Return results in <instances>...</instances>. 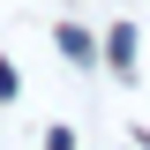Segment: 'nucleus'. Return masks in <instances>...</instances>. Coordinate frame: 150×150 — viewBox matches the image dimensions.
Segmentation results:
<instances>
[{"label":"nucleus","instance_id":"obj_1","mask_svg":"<svg viewBox=\"0 0 150 150\" xmlns=\"http://www.w3.org/2000/svg\"><path fill=\"white\" fill-rule=\"evenodd\" d=\"M105 45H112V68L128 75V68H135V30H112V38H105Z\"/></svg>","mask_w":150,"mask_h":150},{"label":"nucleus","instance_id":"obj_2","mask_svg":"<svg viewBox=\"0 0 150 150\" xmlns=\"http://www.w3.org/2000/svg\"><path fill=\"white\" fill-rule=\"evenodd\" d=\"M60 53H68V60H90V38L75 30V23H60Z\"/></svg>","mask_w":150,"mask_h":150}]
</instances>
